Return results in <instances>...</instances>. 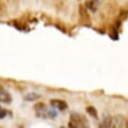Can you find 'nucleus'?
Returning a JSON list of instances; mask_svg holds the SVG:
<instances>
[{"mask_svg": "<svg viewBox=\"0 0 128 128\" xmlns=\"http://www.w3.org/2000/svg\"><path fill=\"white\" fill-rule=\"evenodd\" d=\"M8 113H9V112H8L6 109H4V108H2L1 106H0V119H2V118H4V117H6Z\"/></svg>", "mask_w": 128, "mask_h": 128, "instance_id": "obj_11", "label": "nucleus"}, {"mask_svg": "<svg viewBox=\"0 0 128 128\" xmlns=\"http://www.w3.org/2000/svg\"><path fill=\"white\" fill-rule=\"evenodd\" d=\"M80 15L82 17L83 22H90L89 21V15L87 13V9L83 5H80Z\"/></svg>", "mask_w": 128, "mask_h": 128, "instance_id": "obj_7", "label": "nucleus"}, {"mask_svg": "<svg viewBox=\"0 0 128 128\" xmlns=\"http://www.w3.org/2000/svg\"><path fill=\"white\" fill-rule=\"evenodd\" d=\"M38 98H40V94H38V93H36V92H30V93H27L24 97H23V99H24V101H27V102H32V101H36V100H38Z\"/></svg>", "mask_w": 128, "mask_h": 128, "instance_id": "obj_5", "label": "nucleus"}, {"mask_svg": "<svg viewBox=\"0 0 128 128\" xmlns=\"http://www.w3.org/2000/svg\"><path fill=\"white\" fill-rule=\"evenodd\" d=\"M125 120L124 117L122 116H116L113 118V122H112V127H123L125 126Z\"/></svg>", "mask_w": 128, "mask_h": 128, "instance_id": "obj_6", "label": "nucleus"}, {"mask_svg": "<svg viewBox=\"0 0 128 128\" xmlns=\"http://www.w3.org/2000/svg\"><path fill=\"white\" fill-rule=\"evenodd\" d=\"M50 106L54 109H58V110H66L68 108V104L66 101L64 100H60V99H52L50 100Z\"/></svg>", "mask_w": 128, "mask_h": 128, "instance_id": "obj_4", "label": "nucleus"}, {"mask_svg": "<svg viewBox=\"0 0 128 128\" xmlns=\"http://www.w3.org/2000/svg\"><path fill=\"white\" fill-rule=\"evenodd\" d=\"M34 112L36 114L38 117L40 118H44V119H48V118H54L58 113L52 109H50L44 103L42 102H38L34 105Z\"/></svg>", "mask_w": 128, "mask_h": 128, "instance_id": "obj_1", "label": "nucleus"}, {"mask_svg": "<svg viewBox=\"0 0 128 128\" xmlns=\"http://www.w3.org/2000/svg\"><path fill=\"white\" fill-rule=\"evenodd\" d=\"M69 126L70 127H75V128L88 127L89 126V122H88V120L86 119L85 116L80 115L79 113H72L71 116H70Z\"/></svg>", "mask_w": 128, "mask_h": 128, "instance_id": "obj_2", "label": "nucleus"}, {"mask_svg": "<svg viewBox=\"0 0 128 128\" xmlns=\"http://www.w3.org/2000/svg\"><path fill=\"white\" fill-rule=\"evenodd\" d=\"M125 126H126V127H128V120L126 121V125H125Z\"/></svg>", "mask_w": 128, "mask_h": 128, "instance_id": "obj_12", "label": "nucleus"}, {"mask_svg": "<svg viewBox=\"0 0 128 128\" xmlns=\"http://www.w3.org/2000/svg\"><path fill=\"white\" fill-rule=\"evenodd\" d=\"M112 122H113V118L111 116H106L104 117L100 126L101 127H112Z\"/></svg>", "mask_w": 128, "mask_h": 128, "instance_id": "obj_9", "label": "nucleus"}, {"mask_svg": "<svg viewBox=\"0 0 128 128\" xmlns=\"http://www.w3.org/2000/svg\"><path fill=\"white\" fill-rule=\"evenodd\" d=\"M0 102L4 104H10L12 102L11 94L2 87H0Z\"/></svg>", "mask_w": 128, "mask_h": 128, "instance_id": "obj_3", "label": "nucleus"}, {"mask_svg": "<svg viewBox=\"0 0 128 128\" xmlns=\"http://www.w3.org/2000/svg\"><path fill=\"white\" fill-rule=\"evenodd\" d=\"M86 110H87V112H88L92 117H94V118H97V117H98V115H97V114H98V113H97V110H96L93 106H89V107H87Z\"/></svg>", "mask_w": 128, "mask_h": 128, "instance_id": "obj_10", "label": "nucleus"}, {"mask_svg": "<svg viewBox=\"0 0 128 128\" xmlns=\"http://www.w3.org/2000/svg\"><path fill=\"white\" fill-rule=\"evenodd\" d=\"M88 3H87V6H88V8L91 10V11H93V12H95L96 10H97V8H98V1L99 0H88Z\"/></svg>", "mask_w": 128, "mask_h": 128, "instance_id": "obj_8", "label": "nucleus"}]
</instances>
